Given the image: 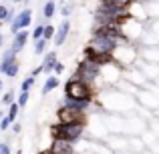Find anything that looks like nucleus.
<instances>
[{"label":"nucleus","instance_id":"4c0bfd02","mask_svg":"<svg viewBox=\"0 0 159 154\" xmlns=\"http://www.w3.org/2000/svg\"><path fill=\"white\" fill-rule=\"evenodd\" d=\"M61 2H66V0H61Z\"/></svg>","mask_w":159,"mask_h":154},{"label":"nucleus","instance_id":"c9c22d12","mask_svg":"<svg viewBox=\"0 0 159 154\" xmlns=\"http://www.w3.org/2000/svg\"><path fill=\"white\" fill-rule=\"evenodd\" d=\"M12 2H22V0H12Z\"/></svg>","mask_w":159,"mask_h":154},{"label":"nucleus","instance_id":"1a4fd4ad","mask_svg":"<svg viewBox=\"0 0 159 154\" xmlns=\"http://www.w3.org/2000/svg\"><path fill=\"white\" fill-rule=\"evenodd\" d=\"M61 106H66L70 110H77V112H89V108L93 106V100H83V98H62V104Z\"/></svg>","mask_w":159,"mask_h":154},{"label":"nucleus","instance_id":"20e7f679","mask_svg":"<svg viewBox=\"0 0 159 154\" xmlns=\"http://www.w3.org/2000/svg\"><path fill=\"white\" fill-rule=\"evenodd\" d=\"M99 74H101V66H97L95 62H91V60H87V58H83V60L77 64V68H75L73 76H77L79 80H83V82H87V84L93 86L95 82L99 80Z\"/></svg>","mask_w":159,"mask_h":154},{"label":"nucleus","instance_id":"39448f33","mask_svg":"<svg viewBox=\"0 0 159 154\" xmlns=\"http://www.w3.org/2000/svg\"><path fill=\"white\" fill-rule=\"evenodd\" d=\"M127 102H135L133 98H129V96H125L123 92H107V96H105V108L107 110H111L113 114H121V112H127L125 110V104Z\"/></svg>","mask_w":159,"mask_h":154},{"label":"nucleus","instance_id":"f257e3e1","mask_svg":"<svg viewBox=\"0 0 159 154\" xmlns=\"http://www.w3.org/2000/svg\"><path fill=\"white\" fill-rule=\"evenodd\" d=\"M87 130V122H75V124H51L48 132H51L52 140H66V142H79L81 136Z\"/></svg>","mask_w":159,"mask_h":154},{"label":"nucleus","instance_id":"7ed1b4c3","mask_svg":"<svg viewBox=\"0 0 159 154\" xmlns=\"http://www.w3.org/2000/svg\"><path fill=\"white\" fill-rule=\"evenodd\" d=\"M113 60L121 66V68H131L135 66V62L139 60V50L135 48V44H121L113 50Z\"/></svg>","mask_w":159,"mask_h":154},{"label":"nucleus","instance_id":"e433bc0d","mask_svg":"<svg viewBox=\"0 0 159 154\" xmlns=\"http://www.w3.org/2000/svg\"><path fill=\"white\" fill-rule=\"evenodd\" d=\"M141 2H147V0H141Z\"/></svg>","mask_w":159,"mask_h":154},{"label":"nucleus","instance_id":"f704fd0d","mask_svg":"<svg viewBox=\"0 0 159 154\" xmlns=\"http://www.w3.org/2000/svg\"><path fill=\"white\" fill-rule=\"evenodd\" d=\"M39 154H52V152H51V150H48V148H47V150H40Z\"/></svg>","mask_w":159,"mask_h":154},{"label":"nucleus","instance_id":"f8f14e48","mask_svg":"<svg viewBox=\"0 0 159 154\" xmlns=\"http://www.w3.org/2000/svg\"><path fill=\"white\" fill-rule=\"evenodd\" d=\"M48 150L52 154H75V144L66 142V140H52Z\"/></svg>","mask_w":159,"mask_h":154},{"label":"nucleus","instance_id":"f3484780","mask_svg":"<svg viewBox=\"0 0 159 154\" xmlns=\"http://www.w3.org/2000/svg\"><path fill=\"white\" fill-rule=\"evenodd\" d=\"M54 14H57V2H54V0H47V2H43V18L51 20Z\"/></svg>","mask_w":159,"mask_h":154},{"label":"nucleus","instance_id":"0eeeda50","mask_svg":"<svg viewBox=\"0 0 159 154\" xmlns=\"http://www.w3.org/2000/svg\"><path fill=\"white\" fill-rule=\"evenodd\" d=\"M57 122L58 124H75V122H87V114L85 112H77L70 110L66 106H61L57 110Z\"/></svg>","mask_w":159,"mask_h":154},{"label":"nucleus","instance_id":"cd10ccee","mask_svg":"<svg viewBox=\"0 0 159 154\" xmlns=\"http://www.w3.org/2000/svg\"><path fill=\"white\" fill-rule=\"evenodd\" d=\"M62 72H65V64H62L61 60H57V62H54V68H52V74L58 76V74H62Z\"/></svg>","mask_w":159,"mask_h":154},{"label":"nucleus","instance_id":"4468645a","mask_svg":"<svg viewBox=\"0 0 159 154\" xmlns=\"http://www.w3.org/2000/svg\"><path fill=\"white\" fill-rule=\"evenodd\" d=\"M28 38H30V30H20V32H16V34L12 36L10 48H14L16 52H20V50H22V48L28 44Z\"/></svg>","mask_w":159,"mask_h":154},{"label":"nucleus","instance_id":"b1692460","mask_svg":"<svg viewBox=\"0 0 159 154\" xmlns=\"http://www.w3.org/2000/svg\"><path fill=\"white\" fill-rule=\"evenodd\" d=\"M43 34H44V24L40 22V24H36L34 30L30 32V38H32V40H39V38H43Z\"/></svg>","mask_w":159,"mask_h":154},{"label":"nucleus","instance_id":"9b49d317","mask_svg":"<svg viewBox=\"0 0 159 154\" xmlns=\"http://www.w3.org/2000/svg\"><path fill=\"white\" fill-rule=\"evenodd\" d=\"M69 34H70V20H69V18H65V20L61 22V26H57V32H54V38H52L54 46L61 48L62 44L66 42Z\"/></svg>","mask_w":159,"mask_h":154},{"label":"nucleus","instance_id":"473e14b6","mask_svg":"<svg viewBox=\"0 0 159 154\" xmlns=\"http://www.w3.org/2000/svg\"><path fill=\"white\" fill-rule=\"evenodd\" d=\"M4 48V34H2V30H0V50Z\"/></svg>","mask_w":159,"mask_h":154},{"label":"nucleus","instance_id":"7c9ffc66","mask_svg":"<svg viewBox=\"0 0 159 154\" xmlns=\"http://www.w3.org/2000/svg\"><path fill=\"white\" fill-rule=\"evenodd\" d=\"M20 130H22V124H20V122H12V132H14V134H18Z\"/></svg>","mask_w":159,"mask_h":154},{"label":"nucleus","instance_id":"c85d7f7f","mask_svg":"<svg viewBox=\"0 0 159 154\" xmlns=\"http://www.w3.org/2000/svg\"><path fill=\"white\" fill-rule=\"evenodd\" d=\"M10 124H12L10 120H8L6 116H2V118H0V130H2V132H6L8 128H10Z\"/></svg>","mask_w":159,"mask_h":154},{"label":"nucleus","instance_id":"bb28decb","mask_svg":"<svg viewBox=\"0 0 159 154\" xmlns=\"http://www.w3.org/2000/svg\"><path fill=\"white\" fill-rule=\"evenodd\" d=\"M73 10H75V6H73V4H62V6H61V14L62 16H65V18H69V16L70 14H73Z\"/></svg>","mask_w":159,"mask_h":154},{"label":"nucleus","instance_id":"2eb2a0df","mask_svg":"<svg viewBox=\"0 0 159 154\" xmlns=\"http://www.w3.org/2000/svg\"><path fill=\"white\" fill-rule=\"evenodd\" d=\"M57 52L54 50H47L43 54V62H40V66H43V74H52V68H54V62H57Z\"/></svg>","mask_w":159,"mask_h":154},{"label":"nucleus","instance_id":"a878e982","mask_svg":"<svg viewBox=\"0 0 159 154\" xmlns=\"http://www.w3.org/2000/svg\"><path fill=\"white\" fill-rule=\"evenodd\" d=\"M12 8H8L6 4H0V22H8V14Z\"/></svg>","mask_w":159,"mask_h":154},{"label":"nucleus","instance_id":"9d476101","mask_svg":"<svg viewBox=\"0 0 159 154\" xmlns=\"http://www.w3.org/2000/svg\"><path fill=\"white\" fill-rule=\"evenodd\" d=\"M18 72H20L18 58H12V60H0V74H4L6 78H16Z\"/></svg>","mask_w":159,"mask_h":154},{"label":"nucleus","instance_id":"c756f323","mask_svg":"<svg viewBox=\"0 0 159 154\" xmlns=\"http://www.w3.org/2000/svg\"><path fill=\"white\" fill-rule=\"evenodd\" d=\"M0 154H12V148L8 142H0Z\"/></svg>","mask_w":159,"mask_h":154},{"label":"nucleus","instance_id":"393cba45","mask_svg":"<svg viewBox=\"0 0 159 154\" xmlns=\"http://www.w3.org/2000/svg\"><path fill=\"white\" fill-rule=\"evenodd\" d=\"M18 56V52L14 50V48H2V58L0 60H12V58Z\"/></svg>","mask_w":159,"mask_h":154},{"label":"nucleus","instance_id":"a211bd4d","mask_svg":"<svg viewBox=\"0 0 159 154\" xmlns=\"http://www.w3.org/2000/svg\"><path fill=\"white\" fill-rule=\"evenodd\" d=\"M18 112H20V106L16 104V100L12 104H8V110H6V118L10 120V122H16V118H18Z\"/></svg>","mask_w":159,"mask_h":154},{"label":"nucleus","instance_id":"6e6552de","mask_svg":"<svg viewBox=\"0 0 159 154\" xmlns=\"http://www.w3.org/2000/svg\"><path fill=\"white\" fill-rule=\"evenodd\" d=\"M89 44L95 48V50H99V52H113L117 46H119L113 38H107V36H93Z\"/></svg>","mask_w":159,"mask_h":154},{"label":"nucleus","instance_id":"2f4dec72","mask_svg":"<svg viewBox=\"0 0 159 154\" xmlns=\"http://www.w3.org/2000/svg\"><path fill=\"white\" fill-rule=\"evenodd\" d=\"M30 74H32V76H39V74H43V66H40V64H39V66H36V68H34V70H32V72H30Z\"/></svg>","mask_w":159,"mask_h":154},{"label":"nucleus","instance_id":"423d86ee","mask_svg":"<svg viewBox=\"0 0 159 154\" xmlns=\"http://www.w3.org/2000/svg\"><path fill=\"white\" fill-rule=\"evenodd\" d=\"M30 24H32V10L30 8H22L20 12H16L14 20L10 22V34L14 36L20 30H28Z\"/></svg>","mask_w":159,"mask_h":154},{"label":"nucleus","instance_id":"4be33fe9","mask_svg":"<svg viewBox=\"0 0 159 154\" xmlns=\"http://www.w3.org/2000/svg\"><path fill=\"white\" fill-rule=\"evenodd\" d=\"M54 32H57V26H52V24H44V34H43V38L51 42V40L54 38Z\"/></svg>","mask_w":159,"mask_h":154},{"label":"nucleus","instance_id":"dca6fc26","mask_svg":"<svg viewBox=\"0 0 159 154\" xmlns=\"http://www.w3.org/2000/svg\"><path fill=\"white\" fill-rule=\"evenodd\" d=\"M58 86H61V78L54 76V74H48V76L44 78V84H43V88H40V94H43V96H48V94H51L52 90H57Z\"/></svg>","mask_w":159,"mask_h":154},{"label":"nucleus","instance_id":"f03ea898","mask_svg":"<svg viewBox=\"0 0 159 154\" xmlns=\"http://www.w3.org/2000/svg\"><path fill=\"white\" fill-rule=\"evenodd\" d=\"M62 92L66 98H83V100H95V88L87 82L79 80L77 76H70L62 86Z\"/></svg>","mask_w":159,"mask_h":154},{"label":"nucleus","instance_id":"aec40b11","mask_svg":"<svg viewBox=\"0 0 159 154\" xmlns=\"http://www.w3.org/2000/svg\"><path fill=\"white\" fill-rule=\"evenodd\" d=\"M47 48H48V40H44V38L34 40V54L36 56H43V54L47 52Z\"/></svg>","mask_w":159,"mask_h":154},{"label":"nucleus","instance_id":"412c9836","mask_svg":"<svg viewBox=\"0 0 159 154\" xmlns=\"http://www.w3.org/2000/svg\"><path fill=\"white\" fill-rule=\"evenodd\" d=\"M28 100H30V92H22V90H20L18 96H16V104L20 106V110H22V108H26Z\"/></svg>","mask_w":159,"mask_h":154},{"label":"nucleus","instance_id":"ddd939ff","mask_svg":"<svg viewBox=\"0 0 159 154\" xmlns=\"http://www.w3.org/2000/svg\"><path fill=\"white\" fill-rule=\"evenodd\" d=\"M139 58L145 62L159 64V46H141L139 48Z\"/></svg>","mask_w":159,"mask_h":154},{"label":"nucleus","instance_id":"6ab92c4d","mask_svg":"<svg viewBox=\"0 0 159 154\" xmlns=\"http://www.w3.org/2000/svg\"><path fill=\"white\" fill-rule=\"evenodd\" d=\"M36 84V76H32V74H28L26 78H24L22 82H20V90H22V92H30L32 90V86Z\"/></svg>","mask_w":159,"mask_h":154},{"label":"nucleus","instance_id":"72a5a7b5","mask_svg":"<svg viewBox=\"0 0 159 154\" xmlns=\"http://www.w3.org/2000/svg\"><path fill=\"white\" fill-rule=\"evenodd\" d=\"M2 92H4V80L0 78V94H2Z\"/></svg>","mask_w":159,"mask_h":154},{"label":"nucleus","instance_id":"5701e85b","mask_svg":"<svg viewBox=\"0 0 159 154\" xmlns=\"http://www.w3.org/2000/svg\"><path fill=\"white\" fill-rule=\"evenodd\" d=\"M14 100H16V92H14V90H6V92L2 94V104H4V106L12 104Z\"/></svg>","mask_w":159,"mask_h":154}]
</instances>
